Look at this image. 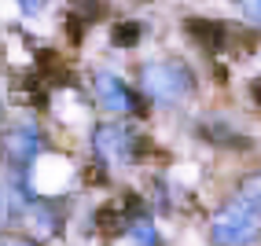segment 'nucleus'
Here are the masks:
<instances>
[{"label": "nucleus", "mask_w": 261, "mask_h": 246, "mask_svg": "<svg viewBox=\"0 0 261 246\" xmlns=\"http://www.w3.org/2000/svg\"><path fill=\"white\" fill-rule=\"evenodd\" d=\"M70 15L81 22H99L107 15V0H70Z\"/></svg>", "instance_id": "7"}, {"label": "nucleus", "mask_w": 261, "mask_h": 246, "mask_svg": "<svg viewBox=\"0 0 261 246\" xmlns=\"http://www.w3.org/2000/svg\"><path fill=\"white\" fill-rule=\"evenodd\" d=\"M154 242V228L151 224H136V246H151Z\"/></svg>", "instance_id": "11"}, {"label": "nucleus", "mask_w": 261, "mask_h": 246, "mask_svg": "<svg viewBox=\"0 0 261 246\" xmlns=\"http://www.w3.org/2000/svg\"><path fill=\"white\" fill-rule=\"evenodd\" d=\"M210 235L217 246H250L261 235V209L250 206L247 199H239L236 206H224L214 217Z\"/></svg>", "instance_id": "1"}, {"label": "nucleus", "mask_w": 261, "mask_h": 246, "mask_svg": "<svg viewBox=\"0 0 261 246\" xmlns=\"http://www.w3.org/2000/svg\"><path fill=\"white\" fill-rule=\"evenodd\" d=\"M254 99H261V81H254Z\"/></svg>", "instance_id": "13"}, {"label": "nucleus", "mask_w": 261, "mask_h": 246, "mask_svg": "<svg viewBox=\"0 0 261 246\" xmlns=\"http://www.w3.org/2000/svg\"><path fill=\"white\" fill-rule=\"evenodd\" d=\"M239 8L247 11V19H254V22H261V0H239Z\"/></svg>", "instance_id": "12"}, {"label": "nucleus", "mask_w": 261, "mask_h": 246, "mask_svg": "<svg viewBox=\"0 0 261 246\" xmlns=\"http://www.w3.org/2000/svg\"><path fill=\"white\" fill-rule=\"evenodd\" d=\"M92 144L103 158H114V162H129V158H140V136H136L129 125H121V121H107V125H99Z\"/></svg>", "instance_id": "3"}, {"label": "nucleus", "mask_w": 261, "mask_h": 246, "mask_svg": "<svg viewBox=\"0 0 261 246\" xmlns=\"http://www.w3.org/2000/svg\"><path fill=\"white\" fill-rule=\"evenodd\" d=\"M184 30H188V37L195 41V44H202L206 51H224V48L232 44V37H236L232 26L214 22V19H199V15H191V19L184 22Z\"/></svg>", "instance_id": "5"}, {"label": "nucleus", "mask_w": 261, "mask_h": 246, "mask_svg": "<svg viewBox=\"0 0 261 246\" xmlns=\"http://www.w3.org/2000/svg\"><path fill=\"white\" fill-rule=\"evenodd\" d=\"M125 213H121V206H114V202H107V206H99V213H96V228L103 235H121L125 232Z\"/></svg>", "instance_id": "6"}, {"label": "nucleus", "mask_w": 261, "mask_h": 246, "mask_svg": "<svg viewBox=\"0 0 261 246\" xmlns=\"http://www.w3.org/2000/svg\"><path fill=\"white\" fill-rule=\"evenodd\" d=\"M140 26H136V22H121V26H114V44L118 48H133L136 41H140Z\"/></svg>", "instance_id": "9"}, {"label": "nucleus", "mask_w": 261, "mask_h": 246, "mask_svg": "<svg viewBox=\"0 0 261 246\" xmlns=\"http://www.w3.org/2000/svg\"><path fill=\"white\" fill-rule=\"evenodd\" d=\"M96 96L107 111L114 114H129V111H144L140 96L133 89H125V81H118L114 74H96Z\"/></svg>", "instance_id": "4"}, {"label": "nucleus", "mask_w": 261, "mask_h": 246, "mask_svg": "<svg viewBox=\"0 0 261 246\" xmlns=\"http://www.w3.org/2000/svg\"><path fill=\"white\" fill-rule=\"evenodd\" d=\"M243 199H247L250 206L261 209V177H250L247 184H243Z\"/></svg>", "instance_id": "10"}, {"label": "nucleus", "mask_w": 261, "mask_h": 246, "mask_svg": "<svg viewBox=\"0 0 261 246\" xmlns=\"http://www.w3.org/2000/svg\"><path fill=\"white\" fill-rule=\"evenodd\" d=\"M140 85L144 92L162 99V103H177V99H188L191 89H195V77H191V70L184 63H147L140 70Z\"/></svg>", "instance_id": "2"}, {"label": "nucleus", "mask_w": 261, "mask_h": 246, "mask_svg": "<svg viewBox=\"0 0 261 246\" xmlns=\"http://www.w3.org/2000/svg\"><path fill=\"white\" fill-rule=\"evenodd\" d=\"M8 144H11V154L15 158H30L33 151H37V136H33V132H15Z\"/></svg>", "instance_id": "8"}]
</instances>
